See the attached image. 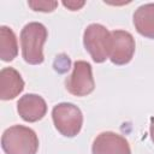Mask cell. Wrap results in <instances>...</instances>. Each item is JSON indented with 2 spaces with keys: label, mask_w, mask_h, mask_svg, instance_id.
<instances>
[{
  "label": "cell",
  "mask_w": 154,
  "mask_h": 154,
  "mask_svg": "<svg viewBox=\"0 0 154 154\" xmlns=\"http://www.w3.org/2000/svg\"><path fill=\"white\" fill-rule=\"evenodd\" d=\"M47 36L48 31L46 26L38 22H30L23 26L20 31V48L25 63L30 65L43 63V45Z\"/></svg>",
  "instance_id": "cell-1"
},
{
  "label": "cell",
  "mask_w": 154,
  "mask_h": 154,
  "mask_svg": "<svg viewBox=\"0 0 154 154\" xmlns=\"http://www.w3.org/2000/svg\"><path fill=\"white\" fill-rule=\"evenodd\" d=\"M1 147L6 154H36L38 138L32 129L24 125H12L2 134Z\"/></svg>",
  "instance_id": "cell-2"
},
{
  "label": "cell",
  "mask_w": 154,
  "mask_h": 154,
  "mask_svg": "<svg viewBox=\"0 0 154 154\" xmlns=\"http://www.w3.org/2000/svg\"><path fill=\"white\" fill-rule=\"evenodd\" d=\"M52 119L55 129L65 137H75L83 125L82 111L73 103L61 102L53 107Z\"/></svg>",
  "instance_id": "cell-3"
},
{
  "label": "cell",
  "mask_w": 154,
  "mask_h": 154,
  "mask_svg": "<svg viewBox=\"0 0 154 154\" xmlns=\"http://www.w3.org/2000/svg\"><path fill=\"white\" fill-rule=\"evenodd\" d=\"M83 45L95 63H103L109 58L111 31L101 24H89L83 34Z\"/></svg>",
  "instance_id": "cell-4"
},
{
  "label": "cell",
  "mask_w": 154,
  "mask_h": 154,
  "mask_svg": "<svg viewBox=\"0 0 154 154\" xmlns=\"http://www.w3.org/2000/svg\"><path fill=\"white\" fill-rule=\"evenodd\" d=\"M65 87L66 90L75 96H87L93 93L95 82L91 65L84 60L75 61L73 70L65 81Z\"/></svg>",
  "instance_id": "cell-5"
},
{
  "label": "cell",
  "mask_w": 154,
  "mask_h": 154,
  "mask_svg": "<svg viewBox=\"0 0 154 154\" xmlns=\"http://www.w3.org/2000/svg\"><path fill=\"white\" fill-rule=\"evenodd\" d=\"M135 38L125 30L111 31V48L109 60L116 65H125L131 61L135 54Z\"/></svg>",
  "instance_id": "cell-6"
},
{
  "label": "cell",
  "mask_w": 154,
  "mask_h": 154,
  "mask_svg": "<svg viewBox=\"0 0 154 154\" xmlns=\"http://www.w3.org/2000/svg\"><path fill=\"white\" fill-rule=\"evenodd\" d=\"M91 154H131V148L125 137L113 131L99 134L91 146Z\"/></svg>",
  "instance_id": "cell-7"
},
{
  "label": "cell",
  "mask_w": 154,
  "mask_h": 154,
  "mask_svg": "<svg viewBox=\"0 0 154 154\" xmlns=\"http://www.w3.org/2000/svg\"><path fill=\"white\" fill-rule=\"evenodd\" d=\"M17 111L23 120L35 123L46 116L47 103L45 99L37 94H25L18 100Z\"/></svg>",
  "instance_id": "cell-8"
},
{
  "label": "cell",
  "mask_w": 154,
  "mask_h": 154,
  "mask_svg": "<svg viewBox=\"0 0 154 154\" xmlns=\"http://www.w3.org/2000/svg\"><path fill=\"white\" fill-rule=\"evenodd\" d=\"M24 89L20 73L13 67H4L0 71V99L12 100Z\"/></svg>",
  "instance_id": "cell-9"
},
{
  "label": "cell",
  "mask_w": 154,
  "mask_h": 154,
  "mask_svg": "<svg viewBox=\"0 0 154 154\" xmlns=\"http://www.w3.org/2000/svg\"><path fill=\"white\" fill-rule=\"evenodd\" d=\"M132 18L135 29L140 35L147 38H154V2L137 7Z\"/></svg>",
  "instance_id": "cell-10"
},
{
  "label": "cell",
  "mask_w": 154,
  "mask_h": 154,
  "mask_svg": "<svg viewBox=\"0 0 154 154\" xmlns=\"http://www.w3.org/2000/svg\"><path fill=\"white\" fill-rule=\"evenodd\" d=\"M18 54L17 37L13 30L6 25L0 26V58L2 61H12Z\"/></svg>",
  "instance_id": "cell-11"
},
{
  "label": "cell",
  "mask_w": 154,
  "mask_h": 154,
  "mask_svg": "<svg viewBox=\"0 0 154 154\" xmlns=\"http://www.w3.org/2000/svg\"><path fill=\"white\" fill-rule=\"evenodd\" d=\"M29 7L34 11L40 12H52L57 8L58 1H46V0H36V1H28Z\"/></svg>",
  "instance_id": "cell-12"
},
{
  "label": "cell",
  "mask_w": 154,
  "mask_h": 154,
  "mask_svg": "<svg viewBox=\"0 0 154 154\" xmlns=\"http://www.w3.org/2000/svg\"><path fill=\"white\" fill-rule=\"evenodd\" d=\"M63 5L71 11H77L85 5V1H63Z\"/></svg>",
  "instance_id": "cell-13"
},
{
  "label": "cell",
  "mask_w": 154,
  "mask_h": 154,
  "mask_svg": "<svg viewBox=\"0 0 154 154\" xmlns=\"http://www.w3.org/2000/svg\"><path fill=\"white\" fill-rule=\"evenodd\" d=\"M149 134H150V138H152V141H153V143H154V120H153V122H152V124H150Z\"/></svg>",
  "instance_id": "cell-14"
}]
</instances>
